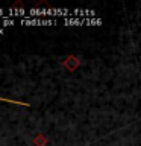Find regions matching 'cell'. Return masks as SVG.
Wrapping results in <instances>:
<instances>
[{
  "label": "cell",
  "instance_id": "cell-8",
  "mask_svg": "<svg viewBox=\"0 0 141 146\" xmlns=\"http://www.w3.org/2000/svg\"><path fill=\"white\" fill-rule=\"evenodd\" d=\"M2 34H5V29H0V35H2Z\"/></svg>",
  "mask_w": 141,
  "mask_h": 146
},
{
  "label": "cell",
  "instance_id": "cell-4",
  "mask_svg": "<svg viewBox=\"0 0 141 146\" xmlns=\"http://www.w3.org/2000/svg\"><path fill=\"white\" fill-rule=\"evenodd\" d=\"M34 145L35 146H45V145H47V139H45L43 134H38L34 139Z\"/></svg>",
  "mask_w": 141,
  "mask_h": 146
},
{
  "label": "cell",
  "instance_id": "cell-2",
  "mask_svg": "<svg viewBox=\"0 0 141 146\" xmlns=\"http://www.w3.org/2000/svg\"><path fill=\"white\" fill-rule=\"evenodd\" d=\"M73 17H96V12L94 11H84V9H76V11H71Z\"/></svg>",
  "mask_w": 141,
  "mask_h": 146
},
{
  "label": "cell",
  "instance_id": "cell-1",
  "mask_svg": "<svg viewBox=\"0 0 141 146\" xmlns=\"http://www.w3.org/2000/svg\"><path fill=\"white\" fill-rule=\"evenodd\" d=\"M79 64H80L79 59H77L76 56H73V55H70V56H68L65 61H64V66H65L70 72H74L76 68L79 67Z\"/></svg>",
  "mask_w": 141,
  "mask_h": 146
},
{
  "label": "cell",
  "instance_id": "cell-3",
  "mask_svg": "<svg viewBox=\"0 0 141 146\" xmlns=\"http://www.w3.org/2000/svg\"><path fill=\"white\" fill-rule=\"evenodd\" d=\"M85 23H86V18H76V17L65 18V25H68V26H73V25L80 26V25H85Z\"/></svg>",
  "mask_w": 141,
  "mask_h": 146
},
{
  "label": "cell",
  "instance_id": "cell-7",
  "mask_svg": "<svg viewBox=\"0 0 141 146\" xmlns=\"http://www.w3.org/2000/svg\"><path fill=\"white\" fill-rule=\"evenodd\" d=\"M5 11H3V9H0V17H2V18H5V17H6V15H5V14H3Z\"/></svg>",
  "mask_w": 141,
  "mask_h": 146
},
{
  "label": "cell",
  "instance_id": "cell-5",
  "mask_svg": "<svg viewBox=\"0 0 141 146\" xmlns=\"http://www.w3.org/2000/svg\"><path fill=\"white\" fill-rule=\"evenodd\" d=\"M12 25H15V20H14V18H2V25L0 26L6 27V26H12Z\"/></svg>",
  "mask_w": 141,
  "mask_h": 146
},
{
  "label": "cell",
  "instance_id": "cell-6",
  "mask_svg": "<svg viewBox=\"0 0 141 146\" xmlns=\"http://www.w3.org/2000/svg\"><path fill=\"white\" fill-rule=\"evenodd\" d=\"M86 25H93V26H99L102 25V20H99V18H86Z\"/></svg>",
  "mask_w": 141,
  "mask_h": 146
}]
</instances>
